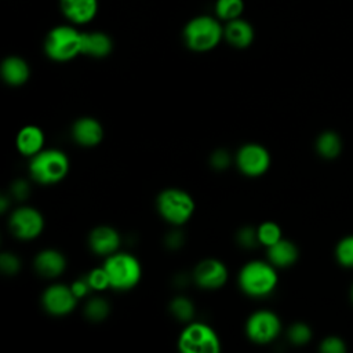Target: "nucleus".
Returning a JSON list of instances; mask_svg holds the SVG:
<instances>
[{"label": "nucleus", "instance_id": "obj_1", "mask_svg": "<svg viewBox=\"0 0 353 353\" xmlns=\"http://www.w3.org/2000/svg\"><path fill=\"white\" fill-rule=\"evenodd\" d=\"M223 29L219 22L208 15H200L188 22L183 29L186 46L199 52L210 51L221 41Z\"/></svg>", "mask_w": 353, "mask_h": 353}, {"label": "nucleus", "instance_id": "obj_2", "mask_svg": "<svg viewBox=\"0 0 353 353\" xmlns=\"http://www.w3.org/2000/svg\"><path fill=\"white\" fill-rule=\"evenodd\" d=\"M69 170L68 156L58 149L40 150L32 156L29 165L30 175L40 183H55L63 179Z\"/></svg>", "mask_w": 353, "mask_h": 353}, {"label": "nucleus", "instance_id": "obj_3", "mask_svg": "<svg viewBox=\"0 0 353 353\" xmlns=\"http://www.w3.org/2000/svg\"><path fill=\"white\" fill-rule=\"evenodd\" d=\"M239 284L241 290L251 296H265L276 288L277 274L273 265L252 261L241 269Z\"/></svg>", "mask_w": 353, "mask_h": 353}, {"label": "nucleus", "instance_id": "obj_4", "mask_svg": "<svg viewBox=\"0 0 353 353\" xmlns=\"http://www.w3.org/2000/svg\"><path fill=\"white\" fill-rule=\"evenodd\" d=\"M44 50L54 61L73 59L77 54H81V32L66 25L55 26L46 37Z\"/></svg>", "mask_w": 353, "mask_h": 353}, {"label": "nucleus", "instance_id": "obj_5", "mask_svg": "<svg viewBox=\"0 0 353 353\" xmlns=\"http://www.w3.org/2000/svg\"><path fill=\"white\" fill-rule=\"evenodd\" d=\"M103 268L109 276L110 287L116 290H130L135 287L142 274L137 258L125 252L112 254L106 259Z\"/></svg>", "mask_w": 353, "mask_h": 353}, {"label": "nucleus", "instance_id": "obj_6", "mask_svg": "<svg viewBox=\"0 0 353 353\" xmlns=\"http://www.w3.org/2000/svg\"><path fill=\"white\" fill-rule=\"evenodd\" d=\"M160 215L172 225H182L194 211L193 199L181 189H165L157 197Z\"/></svg>", "mask_w": 353, "mask_h": 353}, {"label": "nucleus", "instance_id": "obj_7", "mask_svg": "<svg viewBox=\"0 0 353 353\" xmlns=\"http://www.w3.org/2000/svg\"><path fill=\"white\" fill-rule=\"evenodd\" d=\"M178 346L183 353H216L221 349V341L210 325L190 323L182 331Z\"/></svg>", "mask_w": 353, "mask_h": 353}, {"label": "nucleus", "instance_id": "obj_8", "mask_svg": "<svg viewBox=\"0 0 353 353\" xmlns=\"http://www.w3.org/2000/svg\"><path fill=\"white\" fill-rule=\"evenodd\" d=\"M245 330L251 341L256 343H268L279 335L281 323L273 312L259 310L250 316Z\"/></svg>", "mask_w": 353, "mask_h": 353}, {"label": "nucleus", "instance_id": "obj_9", "mask_svg": "<svg viewBox=\"0 0 353 353\" xmlns=\"http://www.w3.org/2000/svg\"><path fill=\"white\" fill-rule=\"evenodd\" d=\"M237 167L248 176H259L270 165L269 152L258 143H247L239 152L236 157Z\"/></svg>", "mask_w": 353, "mask_h": 353}, {"label": "nucleus", "instance_id": "obj_10", "mask_svg": "<svg viewBox=\"0 0 353 353\" xmlns=\"http://www.w3.org/2000/svg\"><path fill=\"white\" fill-rule=\"evenodd\" d=\"M10 226L17 237L22 240H30L41 233L44 228V219L37 210L32 207H21L11 214Z\"/></svg>", "mask_w": 353, "mask_h": 353}, {"label": "nucleus", "instance_id": "obj_11", "mask_svg": "<svg viewBox=\"0 0 353 353\" xmlns=\"http://www.w3.org/2000/svg\"><path fill=\"white\" fill-rule=\"evenodd\" d=\"M76 301L77 296L72 291V287H66L63 284H54L43 294L44 309L54 316L70 313L76 306Z\"/></svg>", "mask_w": 353, "mask_h": 353}, {"label": "nucleus", "instance_id": "obj_12", "mask_svg": "<svg viewBox=\"0 0 353 353\" xmlns=\"http://www.w3.org/2000/svg\"><path fill=\"white\" fill-rule=\"evenodd\" d=\"M228 270L225 265L216 259H205L200 262L194 270V280L201 288L215 290L225 284Z\"/></svg>", "mask_w": 353, "mask_h": 353}, {"label": "nucleus", "instance_id": "obj_13", "mask_svg": "<svg viewBox=\"0 0 353 353\" xmlns=\"http://www.w3.org/2000/svg\"><path fill=\"white\" fill-rule=\"evenodd\" d=\"M65 17L74 23L90 22L98 10L97 0H59Z\"/></svg>", "mask_w": 353, "mask_h": 353}, {"label": "nucleus", "instance_id": "obj_14", "mask_svg": "<svg viewBox=\"0 0 353 353\" xmlns=\"http://www.w3.org/2000/svg\"><path fill=\"white\" fill-rule=\"evenodd\" d=\"M72 135L81 146H95L101 142L103 130L98 120L91 117L79 119L72 128Z\"/></svg>", "mask_w": 353, "mask_h": 353}, {"label": "nucleus", "instance_id": "obj_15", "mask_svg": "<svg viewBox=\"0 0 353 353\" xmlns=\"http://www.w3.org/2000/svg\"><path fill=\"white\" fill-rule=\"evenodd\" d=\"M120 244L119 233L109 226L95 228L90 234V247L94 252L101 255H112Z\"/></svg>", "mask_w": 353, "mask_h": 353}, {"label": "nucleus", "instance_id": "obj_16", "mask_svg": "<svg viewBox=\"0 0 353 353\" xmlns=\"http://www.w3.org/2000/svg\"><path fill=\"white\" fill-rule=\"evenodd\" d=\"M225 39L237 48L248 47L254 40V29L252 26L240 18L228 21V25L223 29Z\"/></svg>", "mask_w": 353, "mask_h": 353}, {"label": "nucleus", "instance_id": "obj_17", "mask_svg": "<svg viewBox=\"0 0 353 353\" xmlns=\"http://www.w3.org/2000/svg\"><path fill=\"white\" fill-rule=\"evenodd\" d=\"M34 268L41 276L55 277V276H59L65 270L66 261H65V256L59 251L44 250L36 256Z\"/></svg>", "mask_w": 353, "mask_h": 353}, {"label": "nucleus", "instance_id": "obj_18", "mask_svg": "<svg viewBox=\"0 0 353 353\" xmlns=\"http://www.w3.org/2000/svg\"><path fill=\"white\" fill-rule=\"evenodd\" d=\"M44 134L36 125L23 127L17 137V148L25 156H34L43 150Z\"/></svg>", "mask_w": 353, "mask_h": 353}, {"label": "nucleus", "instance_id": "obj_19", "mask_svg": "<svg viewBox=\"0 0 353 353\" xmlns=\"http://www.w3.org/2000/svg\"><path fill=\"white\" fill-rule=\"evenodd\" d=\"M112 51V40L101 32L81 33V54L102 58Z\"/></svg>", "mask_w": 353, "mask_h": 353}, {"label": "nucleus", "instance_id": "obj_20", "mask_svg": "<svg viewBox=\"0 0 353 353\" xmlns=\"http://www.w3.org/2000/svg\"><path fill=\"white\" fill-rule=\"evenodd\" d=\"M268 248H269L268 255H269L270 263L273 266L287 268L298 259V248L290 240L280 239L277 243H274L273 245H270Z\"/></svg>", "mask_w": 353, "mask_h": 353}, {"label": "nucleus", "instance_id": "obj_21", "mask_svg": "<svg viewBox=\"0 0 353 353\" xmlns=\"http://www.w3.org/2000/svg\"><path fill=\"white\" fill-rule=\"evenodd\" d=\"M3 79L11 85H21L29 77V68L19 57H8L1 65Z\"/></svg>", "mask_w": 353, "mask_h": 353}, {"label": "nucleus", "instance_id": "obj_22", "mask_svg": "<svg viewBox=\"0 0 353 353\" xmlns=\"http://www.w3.org/2000/svg\"><path fill=\"white\" fill-rule=\"evenodd\" d=\"M316 150L323 159H336L342 150L341 137L335 131L321 132L316 141Z\"/></svg>", "mask_w": 353, "mask_h": 353}, {"label": "nucleus", "instance_id": "obj_23", "mask_svg": "<svg viewBox=\"0 0 353 353\" xmlns=\"http://www.w3.org/2000/svg\"><path fill=\"white\" fill-rule=\"evenodd\" d=\"M244 11L243 0H218L215 4V12L219 19L232 21L240 18Z\"/></svg>", "mask_w": 353, "mask_h": 353}, {"label": "nucleus", "instance_id": "obj_24", "mask_svg": "<svg viewBox=\"0 0 353 353\" xmlns=\"http://www.w3.org/2000/svg\"><path fill=\"white\" fill-rule=\"evenodd\" d=\"M335 256L343 268H353V236H346L338 241Z\"/></svg>", "mask_w": 353, "mask_h": 353}, {"label": "nucleus", "instance_id": "obj_25", "mask_svg": "<svg viewBox=\"0 0 353 353\" xmlns=\"http://www.w3.org/2000/svg\"><path fill=\"white\" fill-rule=\"evenodd\" d=\"M258 240L261 244L270 247L274 243H277L281 239V230L280 226L274 222H263L258 229Z\"/></svg>", "mask_w": 353, "mask_h": 353}, {"label": "nucleus", "instance_id": "obj_26", "mask_svg": "<svg viewBox=\"0 0 353 353\" xmlns=\"http://www.w3.org/2000/svg\"><path fill=\"white\" fill-rule=\"evenodd\" d=\"M170 309H171V313L181 321H189V320H192V317L194 314V307H193L192 302L185 296L175 298L171 302Z\"/></svg>", "mask_w": 353, "mask_h": 353}, {"label": "nucleus", "instance_id": "obj_27", "mask_svg": "<svg viewBox=\"0 0 353 353\" xmlns=\"http://www.w3.org/2000/svg\"><path fill=\"white\" fill-rule=\"evenodd\" d=\"M109 305L102 298H92L85 305V316L92 321H101L109 314Z\"/></svg>", "mask_w": 353, "mask_h": 353}, {"label": "nucleus", "instance_id": "obj_28", "mask_svg": "<svg viewBox=\"0 0 353 353\" xmlns=\"http://www.w3.org/2000/svg\"><path fill=\"white\" fill-rule=\"evenodd\" d=\"M288 338L294 345H306L312 339V330L303 323H295L288 330Z\"/></svg>", "mask_w": 353, "mask_h": 353}, {"label": "nucleus", "instance_id": "obj_29", "mask_svg": "<svg viewBox=\"0 0 353 353\" xmlns=\"http://www.w3.org/2000/svg\"><path fill=\"white\" fill-rule=\"evenodd\" d=\"M87 280H88L92 290H99L101 291V290H105V288L110 287L109 276H108L105 268L91 270L90 274L87 276Z\"/></svg>", "mask_w": 353, "mask_h": 353}, {"label": "nucleus", "instance_id": "obj_30", "mask_svg": "<svg viewBox=\"0 0 353 353\" xmlns=\"http://www.w3.org/2000/svg\"><path fill=\"white\" fill-rule=\"evenodd\" d=\"M320 350L323 353H345L347 350L346 343L339 336H327L320 343Z\"/></svg>", "mask_w": 353, "mask_h": 353}, {"label": "nucleus", "instance_id": "obj_31", "mask_svg": "<svg viewBox=\"0 0 353 353\" xmlns=\"http://www.w3.org/2000/svg\"><path fill=\"white\" fill-rule=\"evenodd\" d=\"M237 240L239 243L245 247V248H251L254 247L256 243H259L258 240V233L255 229L252 228H243L239 234H237Z\"/></svg>", "mask_w": 353, "mask_h": 353}, {"label": "nucleus", "instance_id": "obj_32", "mask_svg": "<svg viewBox=\"0 0 353 353\" xmlns=\"http://www.w3.org/2000/svg\"><path fill=\"white\" fill-rule=\"evenodd\" d=\"M0 268L3 269L4 273L14 274L19 269V261L14 254L10 252H3L0 256Z\"/></svg>", "mask_w": 353, "mask_h": 353}, {"label": "nucleus", "instance_id": "obj_33", "mask_svg": "<svg viewBox=\"0 0 353 353\" xmlns=\"http://www.w3.org/2000/svg\"><path fill=\"white\" fill-rule=\"evenodd\" d=\"M211 164L214 168L216 170H223L226 168L229 164H230V156L226 150L221 149V150H216L212 156H211Z\"/></svg>", "mask_w": 353, "mask_h": 353}, {"label": "nucleus", "instance_id": "obj_34", "mask_svg": "<svg viewBox=\"0 0 353 353\" xmlns=\"http://www.w3.org/2000/svg\"><path fill=\"white\" fill-rule=\"evenodd\" d=\"M90 290H92V288H91V285H90V283H88L87 279L77 280V281H74V283L72 284V291L74 292V295H76L77 298H81V296L87 295Z\"/></svg>", "mask_w": 353, "mask_h": 353}, {"label": "nucleus", "instance_id": "obj_35", "mask_svg": "<svg viewBox=\"0 0 353 353\" xmlns=\"http://www.w3.org/2000/svg\"><path fill=\"white\" fill-rule=\"evenodd\" d=\"M11 193L17 197V199H25L29 193V186L25 181H17L12 188H11Z\"/></svg>", "mask_w": 353, "mask_h": 353}, {"label": "nucleus", "instance_id": "obj_36", "mask_svg": "<svg viewBox=\"0 0 353 353\" xmlns=\"http://www.w3.org/2000/svg\"><path fill=\"white\" fill-rule=\"evenodd\" d=\"M182 243V237L179 233H172L167 237V244L171 247H178Z\"/></svg>", "mask_w": 353, "mask_h": 353}, {"label": "nucleus", "instance_id": "obj_37", "mask_svg": "<svg viewBox=\"0 0 353 353\" xmlns=\"http://www.w3.org/2000/svg\"><path fill=\"white\" fill-rule=\"evenodd\" d=\"M0 203H1V205H0V210L4 212V211L7 210V197H4V196H3V197L0 199Z\"/></svg>", "mask_w": 353, "mask_h": 353}, {"label": "nucleus", "instance_id": "obj_38", "mask_svg": "<svg viewBox=\"0 0 353 353\" xmlns=\"http://www.w3.org/2000/svg\"><path fill=\"white\" fill-rule=\"evenodd\" d=\"M350 299L353 302V284H352V288H350Z\"/></svg>", "mask_w": 353, "mask_h": 353}]
</instances>
